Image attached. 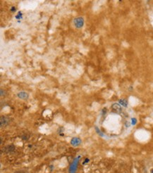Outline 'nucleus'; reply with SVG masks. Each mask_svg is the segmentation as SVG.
<instances>
[{
  "mask_svg": "<svg viewBox=\"0 0 153 173\" xmlns=\"http://www.w3.org/2000/svg\"><path fill=\"white\" fill-rule=\"evenodd\" d=\"M112 109L115 110V112L120 113L121 110V106L118 104H114L112 105Z\"/></svg>",
  "mask_w": 153,
  "mask_h": 173,
  "instance_id": "4",
  "label": "nucleus"
},
{
  "mask_svg": "<svg viewBox=\"0 0 153 173\" xmlns=\"http://www.w3.org/2000/svg\"><path fill=\"white\" fill-rule=\"evenodd\" d=\"M17 95H18V97H19V98H20V99H26L28 97V94H27V93H25L24 92L18 93Z\"/></svg>",
  "mask_w": 153,
  "mask_h": 173,
  "instance_id": "2",
  "label": "nucleus"
},
{
  "mask_svg": "<svg viewBox=\"0 0 153 173\" xmlns=\"http://www.w3.org/2000/svg\"><path fill=\"white\" fill-rule=\"evenodd\" d=\"M16 11V8L15 7H12L11 8V11Z\"/></svg>",
  "mask_w": 153,
  "mask_h": 173,
  "instance_id": "5",
  "label": "nucleus"
},
{
  "mask_svg": "<svg viewBox=\"0 0 153 173\" xmlns=\"http://www.w3.org/2000/svg\"><path fill=\"white\" fill-rule=\"evenodd\" d=\"M8 123H9V119L7 118L4 117V116H2L1 117V127H4V126L7 125Z\"/></svg>",
  "mask_w": 153,
  "mask_h": 173,
  "instance_id": "3",
  "label": "nucleus"
},
{
  "mask_svg": "<svg viewBox=\"0 0 153 173\" xmlns=\"http://www.w3.org/2000/svg\"><path fill=\"white\" fill-rule=\"evenodd\" d=\"M79 158H76L74 161V162H72L71 167H70V173H75L76 172V170L77 169V166H78V162H79Z\"/></svg>",
  "mask_w": 153,
  "mask_h": 173,
  "instance_id": "1",
  "label": "nucleus"
}]
</instances>
